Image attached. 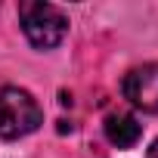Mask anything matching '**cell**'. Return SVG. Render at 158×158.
<instances>
[{
    "instance_id": "1",
    "label": "cell",
    "mask_w": 158,
    "mask_h": 158,
    "mask_svg": "<svg viewBox=\"0 0 158 158\" xmlns=\"http://www.w3.org/2000/svg\"><path fill=\"white\" fill-rule=\"evenodd\" d=\"M40 124L44 112L28 90L13 84L0 87V139H19L25 133H34Z\"/></svg>"
},
{
    "instance_id": "2",
    "label": "cell",
    "mask_w": 158,
    "mask_h": 158,
    "mask_svg": "<svg viewBox=\"0 0 158 158\" xmlns=\"http://www.w3.org/2000/svg\"><path fill=\"white\" fill-rule=\"evenodd\" d=\"M19 19H22L25 37L37 50H50V47L62 44V37L68 31V16L53 3H22Z\"/></svg>"
},
{
    "instance_id": "3",
    "label": "cell",
    "mask_w": 158,
    "mask_h": 158,
    "mask_svg": "<svg viewBox=\"0 0 158 158\" xmlns=\"http://www.w3.org/2000/svg\"><path fill=\"white\" fill-rule=\"evenodd\" d=\"M124 99L139 112H158V62L136 65L124 74Z\"/></svg>"
},
{
    "instance_id": "4",
    "label": "cell",
    "mask_w": 158,
    "mask_h": 158,
    "mask_svg": "<svg viewBox=\"0 0 158 158\" xmlns=\"http://www.w3.org/2000/svg\"><path fill=\"white\" fill-rule=\"evenodd\" d=\"M143 136V127L133 115H124V112H115L106 118V139L118 149H130L136 146V139Z\"/></svg>"
},
{
    "instance_id": "5",
    "label": "cell",
    "mask_w": 158,
    "mask_h": 158,
    "mask_svg": "<svg viewBox=\"0 0 158 158\" xmlns=\"http://www.w3.org/2000/svg\"><path fill=\"white\" fill-rule=\"evenodd\" d=\"M149 158H158V139L152 143V149H149Z\"/></svg>"
}]
</instances>
